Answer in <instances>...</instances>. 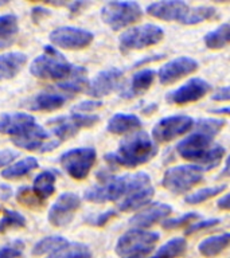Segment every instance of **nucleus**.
Here are the masks:
<instances>
[{
	"label": "nucleus",
	"mask_w": 230,
	"mask_h": 258,
	"mask_svg": "<svg viewBox=\"0 0 230 258\" xmlns=\"http://www.w3.org/2000/svg\"><path fill=\"white\" fill-rule=\"evenodd\" d=\"M151 185V179L145 172H136L123 175V176L101 177L98 184L92 185L85 191L84 198L93 203H105V202H117L121 198L128 197L129 194L139 191Z\"/></svg>",
	"instance_id": "nucleus-1"
},
{
	"label": "nucleus",
	"mask_w": 230,
	"mask_h": 258,
	"mask_svg": "<svg viewBox=\"0 0 230 258\" xmlns=\"http://www.w3.org/2000/svg\"><path fill=\"white\" fill-rule=\"evenodd\" d=\"M156 153L157 147L152 139L144 131H136L125 136L114 152L105 155V160L125 168H136L148 163Z\"/></svg>",
	"instance_id": "nucleus-2"
},
{
	"label": "nucleus",
	"mask_w": 230,
	"mask_h": 258,
	"mask_svg": "<svg viewBox=\"0 0 230 258\" xmlns=\"http://www.w3.org/2000/svg\"><path fill=\"white\" fill-rule=\"evenodd\" d=\"M43 50V54L36 56L30 64V73L40 80L56 81V82L66 80L74 70V66L50 44L44 46Z\"/></svg>",
	"instance_id": "nucleus-3"
},
{
	"label": "nucleus",
	"mask_w": 230,
	"mask_h": 258,
	"mask_svg": "<svg viewBox=\"0 0 230 258\" xmlns=\"http://www.w3.org/2000/svg\"><path fill=\"white\" fill-rule=\"evenodd\" d=\"M164 38L163 28L152 23H145L128 28L119 36V48L123 54L133 50H143L157 44Z\"/></svg>",
	"instance_id": "nucleus-4"
},
{
	"label": "nucleus",
	"mask_w": 230,
	"mask_h": 258,
	"mask_svg": "<svg viewBox=\"0 0 230 258\" xmlns=\"http://www.w3.org/2000/svg\"><path fill=\"white\" fill-rule=\"evenodd\" d=\"M203 169L195 164L177 165L168 168L161 179V185L172 194H186L203 180Z\"/></svg>",
	"instance_id": "nucleus-5"
},
{
	"label": "nucleus",
	"mask_w": 230,
	"mask_h": 258,
	"mask_svg": "<svg viewBox=\"0 0 230 258\" xmlns=\"http://www.w3.org/2000/svg\"><path fill=\"white\" fill-rule=\"evenodd\" d=\"M141 16L143 8L136 2H109L101 8V19L114 31L136 23Z\"/></svg>",
	"instance_id": "nucleus-6"
},
{
	"label": "nucleus",
	"mask_w": 230,
	"mask_h": 258,
	"mask_svg": "<svg viewBox=\"0 0 230 258\" xmlns=\"http://www.w3.org/2000/svg\"><path fill=\"white\" fill-rule=\"evenodd\" d=\"M159 233H152L147 230L131 229L119 238L116 243V253L121 258L129 255H144L147 257L153 250V246L159 241Z\"/></svg>",
	"instance_id": "nucleus-7"
},
{
	"label": "nucleus",
	"mask_w": 230,
	"mask_h": 258,
	"mask_svg": "<svg viewBox=\"0 0 230 258\" xmlns=\"http://www.w3.org/2000/svg\"><path fill=\"white\" fill-rule=\"evenodd\" d=\"M97 152L94 148L82 147L66 151L60 157V164L69 176L76 180H84L88 177L90 169L96 163Z\"/></svg>",
	"instance_id": "nucleus-8"
},
{
	"label": "nucleus",
	"mask_w": 230,
	"mask_h": 258,
	"mask_svg": "<svg viewBox=\"0 0 230 258\" xmlns=\"http://www.w3.org/2000/svg\"><path fill=\"white\" fill-rule=\"evenodd\" d=\"M100 121V117L97 114H81V113H73L72 116L55 117L47 122L51 128L52 135L55 136V141L62 143L66 139H70L74 135L80 132L84 128H92Z\"/></svg>",
	"instance_id": "nucleus-9"
},
{
	"label": "nucleus",
	"mask_w": 230,
	"mask_h": 258,
	"mask_svg": "<svg viewBox=\"0 0 230 258\" xmlns=\"http://www.w3.org/2000/svg\"><path fill=\"white\" fill-rule=\"evenodd\" d=\"M94 39V34L89 30L72 26H64L52 30L50 42L65 50H82L90 46Z\"/></svg>",
	"instance_id": "nucleus-10"
},
{
	"label": "nucleus",
	"mask_w": 230,
	"mask_h": 258,
	"mask_svg": "<svg viewBox=\"0 0 230 258\" xmlns=\"http://www.w3.org/2000/svg\"><path fill=\"white\" fill-rule=\"evenodd\" d=\"M194 128V120L185 114H175L161 118L152 129L153 140L157 143H169Z\"/></svg>",
	"instance_id": "nucleus-11"
},
{
	"label": "nucleus",
	"mask_w": 230,
	"mask_h": 258,
	"mask_svg": "<svg viewBox=\"0 0 230 258\" xmlns=\"http://www.w3.org/2000/svg\"><path fill=\"white\" fill-rule=\"evenodd\" d=\"M81 207L80 197L74 192L61 194L54 205L48 210V222L55 227L68 226L74 218V214Z\"/></svg>",
	"instance_id": "nucleus-12"
},
{
	"label": "nucleus",
	"mask_w": 230,
	"mask_h": 258,
	"mask_svg": "<svg viewBox=\"0 0 230 258\" xmlns=\"http://www.w3.org/2000/svg\"><path fill=\"white\" fill-rule=\"evenodd\" d=\"M211 145H213V137L203 133L194 132L177 145V151L185 160L194 161L195 165L201 167L202 161L205 159L206 153L211 148Z\"/></svg>",
	"instance_id": "nucleus-13"
},
{
	"label": "nucleus",
	"mask_w": 230,
	"mask_h": 258,
	"mask_svg": "<svg viewBox=\"0 0 230 258\" xmlns=\"http://www.w3.org/2000/svg\"><path fill=\"white\" fill-rule=\"evenodd\" d=\"M199 68V63L190 56H178L165 62L157 72L159 82L161 85H171L183 77L195 73Z\"/></svg>",
	"instance_id": "nucleus-14"
},
{
	"label": "nucleus",
	"mask_w": 230,
	"mask_h": 258,
	"mask_svg": "<svg viewBox=\"0 0 230 258\" xmlns=\"http://www.w3.org/2000/svg\"><path fill=\"white\" fill-rule=\"evenodd\" d=\"M190 11V6L182 0H163L155 2L147 6L145 12L152 18L165 22H179L185 23L186 16Z\"/></svg>",
	"instance_id": "nucleus-15"
},
{
	"label": "nucleus",
	"mask_w": 230,
	"mask_h": 258,
	"mask_svg": "<svg viewBox=\"0 0 230 258\" xmlns=\"http://www.w3.org/2000/svg\"><path fill=\"white\" fill-rule=\"evenodd\" d=\"M210 89H211V86H210L209 82L195 77V78L187 81L185 85H182L172 92H169L167 94V101L169 104L175 105L195 102V101L201 100L202 97H205L210 92Z\"/></svg>",
	"instance_id": "nucleus-16"
},
{
	"label": "nucleus",
	"mask_w": 230,
	"mask_h": 258,
	"mask_svg": "<svg viewBox=\"0 0 230 258\" xmlns=\"http://www.w3.org/2000/svg\"><path fill=\"white\" fill-rule=\"evenodd\" d=\"M123 80V72L120 69L112 68L98 73L88 84V93L94 98H101L110 94V93L120 86Z\"/></svg>",
	"instance_id": "nucleus-17"
},
{
	"label": "nucleus",
	"mask_w": 230,
	"mask_h": 258,
	"mask_svg": "<svg viewBox=\"0 0 230 258\" xmlns=\"http://www.w3.org/2000/svg\"><path fill=\"white\" fill-rule=\"evenodd\" d=\"M171 213H172V207L167 203H153L140 213H137L136 215H133L129 219V225L133 229L144 230L168 218Z\"/></svg>",
	"instance_id": "nucleus-18"
},
{
	"label": "nucleus",
	"mask_w": 230,
	"mask_h": 258,
	"mask_svg": "<svg viewBox=\"0 0 230 258\" xmlns=\"http://www.w3.org/2000/svg\"><path fill=\"white\" fill-rule=\"evenodd\" d=\"M36 124L35 118L27 113H8L0 117V133L16 137Z\"/></svg>",
	"instance_id": "nucleus-19"
},
{
	"label": "nucleus",
	"mask_w": 230,
	"mask_h": 258,
	"mask_svg": "<svg viewBox=\"0 0 230 258\" xmlns=\"http://www.w3.org/2000/svg\"><path fill=\"white\" fill-rule=\"evenodd\" d=\"M155 76H156V73L152 69H143L140 72L135 73L128 85L121 90V97L133 98V97L140 96L144 92H147L151 88V85L153 84Z\"/></svg>",
	"instance_id": "nucleus-20"
},
{
	"label": "nucleus",
	"mask_w": 230,
	"mask_h": 258,
	"mask_svg": "<svg viewBox=\"0 0 230 258\" xmlns=\"http://www.w3.org/2000/svg\"><path fill=\"white\" fill-rule=\"evenodd\" d=\"M26 63L27 56L23 52L0 54V81H7L16 77Z\"/></svg>",
	"instance_id": "nucleus-21"
},
{
	"label": "nucleus",
	"mask_w": 230,
	"mask_h": 258,
	"mask_svg": "<svg viewBox=\"0 0 230 258\" xmlns=\"http://www.w3.org/2000/svg\"><path fill=\"white\" fill-rule=\"evenodd\" d=\"M141 120L135 114L128 113H116L114 116L109 118L106 129L109 133L113 135H124L128 132H136L141 128Z\"/></svg>",
	"instance_id": "nucleus-22"
},
{
	"label": "nucleus",
	"mask_w": 230,
	"mask_h": 258,
	"mask_svg": "<svg viewBox=\"0 0 230 258\" xmlns=\"http://www.w3.org/2000/svg\"><path fill=\"white\" fill-rule=\"evenodd\" d=\"M66 102V97L56 94V93L42 92L27 101L28 109L38 110V112H52L62 108Z\"/></svg>",
	"instance_id": "nucleus-23"
},
{
	"label": "nucleus",
	"mask_w": 230,
	"mask_h": 258,
	"mask_svg": "<svg viewBox=\"0 0 230 258\" xmlns=\"http://www.w3.org/2000/svg\"><path fill=\"white\" fill-rule=\"evenodd\" d=\"M19 34L18 16L14 14L0 15V50L11 47Z\"/></svg>",
	"instance_id": "nucleus-24"
},
{
	"label": "nucleus",
	"mask_w": 230,
	"mask_h": 258,
	"mask_svg": "<svg viewBox=\"0 0 230 258\" xmlns=\"http://www.w3.org/2000/svg\"><path fill=\"white\" fill-rule=\"evenodd\" d=\"M153 195H155V189L152 185H148L145 188H141L139 191L129 194L128 197H125L119 205V210L123 213H131V211H136V210L144 207L148 205L149 202L152 201Z\"/></svg>",
	"instance_id": "nucleus-25"
},
{
	"label": "nucleus",
	"mask_w": 230,
	"mask_h": 258,
	"mask_svg": "<svg viewBox=\"0 0 230 258\" xmlns=\"http://www.w3.org/2000/svg\"><path fill=\"white\" fill-rule=\"evenodd\" d=\"M88 72L81 66H74V70L66 80L56 82V88L64 90L65 93H80L88 89Z\"/></svg>",
	"instance_id": "nucleus-26"
},
{
	"label": "nucleus",
	"mask_w": 230,
	"mask_h": 258,
	"mask_svg": "<svg viewBox=\"0 0 230 258\" xmlns=\"http://www.w3.org/2000/svg\"><path fill=\"white\" fill-rule=\"evenodd\" d=\"M38 167H39V164H38V160L35 157L28 156L26 159H22V160L12 163L8 167H6L2 171V177L7 179V180H16V179H20V177L28 175Z\"/></svg>",
	"instance_id": "nucleus-27"
},
{
	"label": "nucleus",
	"mask_w": 230,
	"mask_h": 258,
	"mask_svg": "<svg viewBox=\"0 0 230 258\" xmlns=\"http://www.w3.org/2000/svg\"><path fill=\"white\" fill-rule=\"evenodd\" d=\"M229 241V233L219 234V235H213V237H209L206 238V239H203V241L199 243V246H198V250H199V253H201L203 257H215V255L222 253V251L227 247Z\"/></svg>",
	"instance_id": "nucleus-28"
},
{
	"label": "nucleus",
	"mask_w": 230,
	"mask_h": 258,
	"mask_svg": "<svg viewBox=\"0 0 230 258\" xmlns=\"http://www.w3.org/2000/svg\"><path fill=\"white\" fill-rule=\"evenodd\" d=\"M55 173L52 171H43L39 175H36V177L34 179L32 191L36 194V197L44 202L55 192Z\"/></svg>",
	"instance_id": "nucleus-29"
},
{
	"label": "nucleus",
	"mask_w": 230,
	"mask_h": 258,
	"mask_svg": "<svg viewBox=\"0 0 230 258\" xmlns=\"http://www.w3.org/2000/svg\"><path fill=\"white\" fill-rule=\"evenodd\" d=\"M46 258H92V250L81 242H66Z\"/></svg>",
	"instance_id": "nucleus-30"
},
{
	"label": "nucleus",
	"mask_w": 230,
	"mask_h": 258,
	"mask_svg": "<svg viewBox=\"0 0 230 258\" xmlns=\"http://www.w3.org/2000/svg\"><path fill=\"white\" fill-rule=\"evenodd\" d=\"M229 23H222L221 26L215 28V30L207 32V34L203 36V42H205L206 47L207 48L219 50V48H223L227 46V43H229Z\"/></svg>",
	"instance_id": "nucleus-31"
},
{
	"label": "nucleus",
	"mask_w": 230,
	"mask_h": 258,
	"mask_svg": "<svg viewBox=\"0 0 230 258\" xmlns=\"http://www.w3.org/2000/svg\"><path fill=\"white\" fill-rule=\"evenodd\" d=\"M186 250H187V241L185 238L178 237L169 239L151 258H179L185 254Z\"/></svg>",
	"instance_id": "nucleus-32"
},
{
	"label": "nucleus",
	"mask_w": 230,
	"mask_h": 258,
	"mask_svg": "<svg viewBox=\"0 0 230 258\" xmlns=\"http://www.w3.org/2000/svg\"><path fill=\"white\" fill-rule=\"evenodd\" d=\"M218 16L217 8L211 7V6H199V7H190V11L186 16V20L183 24H198L205 22V20H211L215 19Z\"/></svg>",
	"instance_id": "nucleus-33"
},
{
	"label": "nucleus",
	"mask_w": 230,
	"mask_h": 258,
	"mask_svg": "<svg viewBox=\"0 0 230 258\" xmlns=\"http://www.w3.org/2000/svg\"><path fill=\"white\" fill-rule=\"evenodd\" d=\"M68 239L61 235H50V237H44L39 242H36L34 247H32V255H43V254H50L60 249L61 246L65 245Z\"/></svg>",
	"instance_id": "nucleus-34"
},
{
	"label": "nucleus",
	"mask_w": 230,
	"mask_h": 258,
	"mask_svg": "<svg viewBox=\"0 0 230 258\" xmlns=\"http://www.w3.org/2000/svg\"><path fill=\"white\" fill-rule=\"evenodd\" d=\"M27 223L26 218L14 210H4L3 217L0 219V234L7 233L8 230L22 229Z\"/></svg>",
	"instance_id": "nucleus-35"
},
{
	"label": "nucleus",
	"mask_w": 230,
	"mask_h": 258,
	"mask_svg": "<svg viewBox=\"0 0 230 258\" xmlns=\"http://www.w3.org/2000/svg\"><path fill=\"white\" fill-rule=\"evenodd\" d=\"M225 120L222 118H199L197 122H194L195 132L203 133L210 137H215L225 126Z\"/></svg>",
	"instance_id": "nucleus-36"
},
{
	"label": "nucleus",
	"mask_w": 230,
	"mask_h": 258,
	"mask_svg": "<svg viewBox=\"0 0 230 258\" xmlns=\"http://www.w3.org/2000/svg\"><path fill=\"white\" fill-rule=\"evenodd\" d=\"M226 189V184H219L214 185V187H207V188L198 189L197 192L190 194L185 198V202L187 205H199L203 202L209 201L211 198L217 197L218 194H221L222 191Z\"/></svg>",
	"instance_id": "nucleus-37"
},
{
	"label": "nucleus",
	"mask_w": 230,
	"mask_h": 258,
	"mask_svg": "<svg viewBox=\"0 0 230 258\" xmlns=\"http://www.w3.org/2000/svg\"><path fill=\"white\" fill-rule=\"evenodd\" d=\"M16 201L19 202L20 205L27 206V207H31V209L40 207L44 203L42 199L36 197V194L32 191V188L27 187V185H22L16 191Z\"/></svg>",
	"instance_id": "nucleus-38"
},
{
	"label": "nucleus",
	"mask_w": 230,
	"mask_h": 258,
	"mask_svg": "<svg viewBox=\"0 0 230 258\" xmlns=\"http://www.w3.org/2000/svg\"><path fill=\"white\" fill-rule=\"evenodd\" d=\"M199 218V214L198 213H187L183 214L181 217L178 218H169V219H165L163 222V227L165 230H174L178 229V227H182V226H189L190 223L195 219Z\"/></svg>",
	"instance_id": "nucleus-39"
},
{
	"label": "nucleus",
	"mask_w": 230,
	"mask_h": 258,
	"mask_svg": "<svg viewBox=\"0 0 230 258\" xmlns=\"http://www.w3.org/2000/svg\"><path fill=\"white\" fill-rule=\"evenodd\" d=\"M24 243L19 239L11 242L10 245L3 246L0 249V258H20L23 255Z\"/></svg>",
	"instance_id": "nucleus-40"
},
{
	"label": "nucleus",
	"mask_w": 230,
	"mask_h": 258,
	"mask_svg": "<svg viewBox=\"0 0 230 258\" xmlns=\"http://www.w3.org/2000/svg\"><path fill=\"white\" fill-rule=\"evenodd\" d=\"M221 223V219L218 218H210V219H205V221H201L195 223V225H189V227L186 229L185 234L186 235H190V234L197 233V231H201V230H206L213 227V226H217Z\"/></svg>",
	"instance_id": "nucleus-41"
},
{
	"label": "nucleus",
	"mask_w": 230,
	"mask_h": 258,
	"mask_svg": "<svg viewBox=\"0 0 230 258\" xmlns=\"http://www.w3.org/2000/svg\"><path fill=\"white\" fill-rule=\"evenodd\" d=\"M102 106V101L100 100H86L80 102L74 106V113H81V114H90V112Z\"/></svg>",
	"instance_id": "nucleus-42"
},
{
	"label": "nucleus",
	"mask_w": 230,
	"mask_h": 258,
	"mask_svg": "<svg viewBox=\"0 0 230 258\" xmlns=\"http://www.w3.org/2000/svg\"><path fill=\"white\" fill-rule=\"evenodd\" d=\"M114 215H116V211H114V210H108V211H105V213L98 214V215H96L94 218H89L88 222L89 223H92V225L97 226V227H102V226L106 225Z\"/></svg>",
	"instance_id": "nucleus-43"
},
{
	"label": "nucleus",
	"mask_w": 230,
	"mask_h": 258,
	"mask_svg": "<svg viewBox=\"0 0 230 258\" xmlns=\"http://www.w3.org/2000/svg\"><path fill=\"white\" fill-rule=\"evenodd\" d=\"M19 156V153L11 149H2L0 151V168H3L6 165H10L12 161L15 160L16 157Z\"/></svg>",
	"instance_id": "nucleus-44"
},
{
	"label": "nucleus",
	"mask_w": 230,
	"mask_h": 258,
	"mask_svg": "<svg viewBox=\"0 0 230 258\" xmlns=\"http://www.w3.org/2000/svg\"><path fill=\"white\" fill-rule=\"evenodd\" d=\"M230 97L229 86H223V88H219L217 92L214 93L211 96V100L213 101H227Z\"/></svg>",
	"instance_id": "nucleus-45"
},
{
	"label": "nucleus",
	"mask_w": 230,
	"mask_h": 258,
	"mask_svg": "<svg viewBox=\"0 0 230 258\" xmlns=\"http://www.w3.org/2000/svg\"><path fill=\"white\" fill-rule=\"evenodd\" d=\"M12 195H14V191H12L11 187L8 184L2 183V184H0V201L7 202Z\"/></svg>",
	"instance_id": "nucleus-46"
},
{
	"label": "nucleus",
	"mask_w": 230,
	"mask_h": 258,
	"mask_svg": "<svg viewBox=\"0 0 230 258\" xmlns=\"http://www.w3.org/2000/svg\"><path fill=\"white\" fill-rule=\"evenodd\" d=\"M46 15H50V11L46 10L43 7H34L31 11V18L34 22H38L40 19V16H46Z\"/></svg>",
	"instance_id": "nucleus-47"
},
{
	"label": "nucleus",
	"mask_w": 230,
	"mask_h": 258,
	"mask_svg": "<svg viewBox=\"0 0 230 258\" xmlns=\"http://www.w3.org/2000/svg\"><path fill=\"white\" fill-rule=\"evenodd\" d=\"M86 6H89V3H86V2H73V3L68 4L69 10H70L72 14H78V12L82 11V8L86 7Z\"/></svg>",
	"instance_id": "nucleus-48"
},
{
	"label": "nucleus",
	"mask_w": 230,
	"mask_h": 258,
	"mask_svg": "<svg viewBox=\"0 0 230 258\" xmlns=\"http://www.w3.org/2000/svg\"><path fill=\"white\" fill-rule=\"evenodd\" d=\"M218 209L221 210H229L230 205H229V195L227 194H225L223 197L219 198V201H218Z\"/></svg>",
	"instance_id": "nucleus-49"
},
{
	"label": "nucleus",
	"mask_w": 230,
	"mask_h": 258,
	"mask_svg": "<svg viewBox=\"0 0 230 258\" xmlns=\"http://www.w3.org/2000/svg\"><path fill=\"white\" fill-rule=\"evenodd\" d=\"M214 113H218V114H227L229 113V108H225V109H215V110H211Z\"/></svg>",
	"instance_id": "nucleus-50"
}]
</instances>
